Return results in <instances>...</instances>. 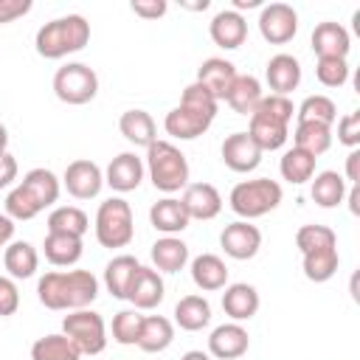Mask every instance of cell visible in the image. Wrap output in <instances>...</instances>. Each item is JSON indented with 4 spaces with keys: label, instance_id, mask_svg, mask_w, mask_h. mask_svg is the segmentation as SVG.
<instances>
[{
    "label": "cell",
    "instance_id": "43",
    "mask_svg": "<svg viewBox=\"0 0 360 360\" xmlns=\"http://www.w3.org/2000/svg\"><path fill=\"white\" fill-rule=\"evenodd\" d=\"M37 214H42V208L34 202V197L17 183L11 191H8V197H6V217H11L14 222H28V219H34Z\"/></svg>",
    "mask_w": 360,
    "mask_h": 360
},
{
    "label": "cell",
    "instance_id": "7",
    "mask_svg": "<svg viewBox=\"0 0 360 360\" xmlns=\"http://www.w3.org/2000/svg\"><path fill=\"white\" fill-rule=\"evenodd\" d=\"M62 335L70 338V343L82 354H101L107 349V323L93 309H73L62 321Z\"/></svg>",
    "mask_w": 360,
    "mask_h": 360
},
{
    "label": "cell",
    "instance_id": "6",
    "mask_svg": "<svg viewBox=\"0 0 360 360\" xmlns=\"http://www.w3.org/2000/svg\"><path fill=\"white\" fill-rule=\"evenodd\" d=\"M53 93L65 104H87L98 93V73L84 62H68L53 73Z\"/></svg>",
    "mask_w": 360,
    "mask_h": 360
},
{
    "label": "cell",
    "instance_id": "39",
    "mask_svg": "<svg viewBox=\"0 0 360 360\" xmlns=\"http://www.w3.org/2000/svg\"><path fill=\"white\" fill-rule=\"evenodd\" d=\"M31 360H82V352L70 343L68 335L53 332L31 343Z\"/></svg>",
    "mask_w": 360,
    "mask_h": 360
},
{
    "label": "cell",
    "instance_id": "16",
    "mask_svg": "<svg viewBox=\"0 0 360 360\" xmlns=\"http://www.w3.org/2000/svg\"><path fill=\"white\" fill-rule=\"evenodd\" d=\"M166 295V284H163V276L155 270V267H143L135 273L132 284H129V292H127V301L135 307V309H155Z\"/></svg>",
    "mask_w": 360,
    "mask_h": 360
},
{
    "label": "cell",
    "instance_id": "10",
    "mask_svg": "<svg viewBox=\"0 0 360 360\" xmlns=\"http://www.w3.org/2000/svg\"><path fill=\"white\" fill-rule=\"evenodd\" d=\"M219 248L225 250V256H231L236 262L253 259L259 253V248H262V231L256 225H250L248 219H236V222L222 228Z\"/></svg>",
    "mask_w": 360,
    "mask_h": 360
},
{
    "label": "cell",
    "instance_id": "27",
    "mask_svg": "<svg viewBox=\"0 0 360 360\" xmlns=\"http://www.w3.org/2000/svg\"><path fill=\"white\" fill-rule=\"evenodd\" d=\"M149 256L158 273H180L188 264V245L180 236H160L152 245Z\"/></svg>",
    "mask_w": 360,
    "mask_h": 360
},
{
    "label": "cell",
    "instance_id": "25",
    "mask_svg": "<svg viewBox=\"0 0 360 360\" xmlns=\"http://www.w3.org/2000/svg\"><path fill=\"white\" fill-rule=\"evenodd\" d=\"M346 191H349V183H346L343 174L335 172V169L318 172V174L309 180V197H312V202L321 205V208H338V205L346 200Z\"/></svg>",
    "mask_w": 360,
    "mask_h": 360
},
{
    "label": "cell",
    "instance_id": "41",
    "mask_svg": "<svg viewBox=\"0 0 360 360\" xmlns=\"http://www.w3.org/2000/svg\"><path fill=\"white\" fill-rule=\"evenodd\" d=\"M141 326H143V315L141 309H121L112 315V340L121 343V346H138V338H141Z\"/></svg>",
    "mask_w": 360,
    "mask_h": 360
},
{
    "label": "cell",
    "instance_id": "50",
    "mask_svg": "<svg viewBox=\"0 0 360 360\" xmlns=\"http://www.w3.org/2000/svg\"><path fill=\"white\" fill-rule=\"evenodd\" d=\"M31 0H0V22H14L31 11Z\"/></svg>",
    "mask_w": 360,
    "mask_h": 360
},
{
    "label": "cell",
    "instance_id": "30",
    "mask_svg": "<svg viewBox=\"0 0 360 360\" xmlns=\"http://www.w3.org/2000/svg\"><path fill=\"white\" fill-rule=\"evenodd\" d=\"M3 264H6V273L17 281V278H31L39 267V253L31 242L25 239H14L8 242V248L3 250Z\"/></svg>",
    "mask_w": 360,
    "mask_h": 360
},
{
    "label": "cell",
    "instance_id": "51",
    "mask_svg": "<svg viewBox=\"0 0 360 360\" xmlns=\"http://www.w3.org/2000/svg\"><path fill=\"white\" fill-rule=\"evenodd\" d=\"M17 172H20L17 158H14L11 152H3V155H0V188H8V186L17 180Z\"/></svg>",
    "mask_w": 360,
    "mask_h": 360
},
{
    "label": "cell",
    "instance_id": "37",
    "mask_svg": "<svg viewBox=\"0 0 360 360\" xmlns=\"http://www.w3.org/2000/svg\"><path fill=\"white\" fill-rule=\"evenodd\" d=\"M315 160H318V158H312L309 152L292 146V149H287V152L281 155L278 172H281V177H284L287 183L304 186V183H309V180L315 177Z\"/></svg>",
    "mask_w": 360,
    "mask_h": 360
},
{
    "label": "cell",
    "instance_id": "44",
    "mask_svg": "<svg viewBox=\"0 0 360 360\" xmlns=\"http://www.w3.org/2000/svg\"><path fill=\"white\" fill-rule=\"evenodd\" d=\"M315 76L323 87H343L349 82V62L346 59H338V56H326V59H318L315 65Z\"/></svg>",
    "mask_w": 360,
    "mask_h": 360
},
{
    "label": "cell",
    "instance_id": "22",
    "mask_svg": "<svg viewBox=\"0 0 360 360\" xmlns=\"http://www.w3.org/2000/svg\"><path fill=\"white\" fill-rule=\"evenodd\" d=\"M149 222L163 236H177L188 228L191 219H188V214H186V208L177 197H163L149 208Z\"/></svg>",
    "mask_w": 360,
    "mask_h": 360
},
{
    "label": "cell",
    "instance_id": "18",
    "mask_svg": "<svg viewBox=\"0 0 360 360\" xmlns=\"http://www.w3.org/2000/svg\"><path fill=\"white\" fill-rule=\"evenodd\" d=\"M309 42H312V51L318 53V59H326V56L346 59L349 51H352V37H349V31H346L340 22H335V20L318 22Z\"/></svg>",
    "mask_w": 360,
    "mask_h": 360
},
{
    "label": "cell",
    "instance_id": "24",
    "mask_svg": "<svg viewBox=\"0 0 360 360\" xmlns=\"http://www.w3.org/2000/svg\"><path fill=\"white\" fill-rule=\"evenodd\" d=\"M141 270V262L132 256V253H118L107 262L104 267V287L112 298H121L127 301V292H129V284L135 278V273Z\"/></svg>",
    "mask_w": 360,
    "mask_h": 360
},
{
    "label": "cell",
    "instance_id": "23",
    "mask_svg": "<svg viewBox=\"0 0 360 360\" xmlns=\"http://www.w3.org/2000/svg\"><path fill=\"white\" fill-rule=\"evenodd\" d=\"M191 281L202 292H217L228 287V264L217 253H200L191 259Z\"/></svg>",
    "mask_w": 360,
    "mask_h": 360
},
{
    "label": "cell",
    "instance_id": "56",
    "mask_svg": "<svg viewBox=\"0 0 360 360\" xmlns=\"http://www.w3.org/2000/svg\"><path fill=\"white\" fill-rule=\"evenodd\" d=\"M262 6V0H233V11H239L242 14V8H259Z\"/></svg>",
    "mask_w": 360,
    "mask_h": 360
},
{
    "label": "cell",
    "instance_id": "48",
    "mask_svg": "<svg viewBox=\"0 0 360 360\" xmlns=\"http://www.w3.org/2000/svg\"><path fill=\"white\" fill-rule=\"evenodd\" d=\"M20 309V287L11 276H0V318H11Z\"/></svg>",
    "mask_w": 360,
    "mask_h": 360
},
{
    "label": "cell",
    "instance_id": "20",
    "mask_svg": "<svg viewBox=\"0 0 360 360\" xmlns=\"http://www.w3.org/2000/svg\"><path fill=\"white\" fill-rule=\"evenodd\" d=\"M264 79L276 96H290L301 84V62L292 53H276L264 68Z\"/></svg>",
    "mask_w": 360,
    "mask_h": 360
},
{
    "label": "cell",
    "instance_id": "54",
    "mask_svg": "<svg viewBox=\"0 0 360 360\" xmlns=\"http://www.w3.org/2000/svg\"><path fill=\"white\" fill-rule=\"evenodd\" d=\"M346 197H349V211H352V214H360V205H357V202H360V188L352 186V188L346 191Z\"/></svg>",
    "mask_w": 360,
    "mask_h": 360
},
{
    "label": "cell",
    "instance_id": "2",
    "mask_svg": "<svg viewBox=\"0 0 360 360\" xmlns=\"http://www.w3.org/2000/svg\"><path fill=\"white\" fill-rule=\"evenodd\" d=\"M87 42H90V22L82 14L56 17L45 22L34 37V48L42 59H62L68 53L82 51Z\"/></svg>",
    "mask_w": 360,
    "mask_h": 360
},
{
    "label": "cell",
    "instance_id": "40",
    "mask_svg": "<svg viewBox=\"0 0 360 360\" xmlns=\"http://www.w3.org/2000/svg\"><path fill=\"white\" fill-rule=\"evenodd\" d=\"M295 121H312V124H326L332 127L338 121V107L329 96L323 93H315V96H307L298 107H295Z\"/></svg>",
    "mask_w": 360,
    "mask_h": 360
},
{
    "label": "cell",
    "instance_id": "47",
    "mask_svg": "<svg viewBox=\"0 0 360 360\" xmlns=\"http://www.w3.org/2000/svg\"><path fill=\"white\" fill-rule=\"evenodd\" d=\"M338 141L349 149L360 146V110H352L343 118H338Z\"/></svg>",
    "mask_w": 360,
    "mask_h": 360
},
{
    "label": "cell",
    "instance_id": "42",
    "mask_svg": "<svg viewBox=\"0 0 360 360\" xmlns=\"http://www.w3.org/2000/svg\"><path fill=\"white\" fill-rule=\"evenodd\" d=\"M329 245H338V236L329 225H301L295 231V248L301 253H309V250H318V248H329Z\"/></svg>",
    "mask_w": 360,
    "mask_h": 360
},
{
    "label": "cell",
    "instance_id": "1",
    "mask_svg": "<svg viewBox=\"0 0 360 360\" xmlns=\"http://www.w3.org/2000/svg\"><path fill=\"white\" fill-rule=\"evenodd\" d=\"M37 298L45 309H87L98 298V278L90 270H51L37 281Z\"/></svg>",
    "mask_w": 360,
    "mask_h": 360
},
{
    "label": "cell",
    "instance_id": "3",
    "mask_svg": "<svg viewBox=\"0 0 360 360\" xmlns=\"http://www.w3.org/2000/svg\"><path fill=\"white\" fill-rule=\"evenodd\" d=\"M143 169L152 180V186L163 194H174L188 186V160L172 141H155L146 146Z\"/></svg>",
    "mask_w": 360,
    "mask_h": 360
},
{
    "label": "cell",
    "instance_id": "4",
    "mask_svg": "<svg viewBox=\"0 0 360 360\" xmlns=\"http://www.w3.org/2000/svg\"><path fill=\"white\" fill-rule=\"evenodd\" d=\"M281 186L270 177H253V180H242L231 188L228 194V202H231V211L239 217V219H259L270 211H276L281 205Z\"/></svg>",
    "mask_w": 360,
    "mask_h": 360
},
{
    "label": "cell",
    "instance_id": "34",
    "mask_svg": "<svg viewBox=\"0 0 360 360\" xmlns=\"http://www.w3.org/2000/svg\"><path fill=\"white\" fill-rule=\"evenodd\" d=\"M250 141L262 149V152H276L287 143L290 138V124L284 121H273L264 115H250V127H248Z\"/></svg>",
    "mask_w": 360,
    "mask_h": 360
},
{
    "label": "cell",
    "instance_id": "36",
    "mask_svg": "<svg viewBox=\"0 0 360 360\" xmlns=\"http://www.w3.org/2000/svg\"><path fill=\"white\" fill-rule=\"evenodd\" d=\"M304 262V276L315 284H323L329 281L335 273H338V264H340V253H338V245H329V248H318V250H309V253H301Z\"/></svg>",
    "mask_w": 360,
    "mask_h": 360
},
{
    "label": "cell",
    "instance_id": "55",
    "mask_svg": "<svg viewBox=\"0 0 360 360\" xmlns=\"http://www.w3.org/2000/svg\"><path fill=\"white\" fill-rule=\"evenodd\" d=\"M180 360H214L208 352H202V349H191V352H186Z\"/></svg>",
    "mask_w": 360,
    "mask_h": 360
},
{
    "label": "cell",
    "instance_id": "21",
    "mask_svg": "<svg viewBox=\"0 0 360 360\" xmlns=\"http://www.w3.org/2000/svg\"><path fill=\"white\" fill-rule=\"evenodd\" d=\"M259 290L248 281H236V284H228L225 292H222V309L231 321L242 323V321H250L256 312H259Z\"/></svg>",
    "mask_w": 360,
    "mask_h": 360
},
{
    "label": "cell",
    "instance_id": "35",
    "mask_svg": "<svg viewBox=\"0 0 360 360\" xmlns=\"http://www.w3.org/2000/svg\"><path fill=\"white\" fill-rule=\"evenodd\" d=\"M292 146L309 152L312 158H321L332 146V127L326 124H312V121H295L292 129Z\"/></svg>",
    "mask_w": 360,
    "mask_h": 360
},
{
    "label": "cell",
    "instance_id": "53",
    "mask_svg": "<svg viewBox=\"0 0 360 360\" xmlns=\"http://www.w3.org/2000/svg\"><path fill=\"white\" fill-rule=\"evenodd\" d=\"M8 242H14V219L0 214V250H6Z\"/></svg>",
    "mask_w": 360,
    "mask_h": 360
},
{
    "label": "cell",
    "instance_id": "19",
    "mask_svg": "<svg viewBox=\"0 0 360 360\" xmlns=\"http://www.w3.org/2000/svg\"><path fill=\"white\" fill-rule=\"evenodd\" d=\"M233 79H236L233 62H228V59H222V56H211V59H205V62L197 68V79H194V82H200L217 101H225L228 93H231Z\"/></svg>",
    "mask_w": 360,
    "mask_h": 360
},
{
    "label": "cell",
    "instance_id": "26",
    "mask_svg": "<svg viewBox=\"0 0 360 360\" xmlns=\"http://www.w3.org/2000/svg\"><path fill=\"white\" fill-rule=\"evenodd\" d=\"M20 186L34 197V202H37L42 211L51 208V205L59 200V191H62L59 177H56L51 169H45V166H37V169L25 172L22 180H20Z\"/></svg>",
    "mask_w": 360,
    "mask_h": 360
},
{
    "label": "cell",
    "instance_id": "38",
    "mask_svg": "<svg viewBox=\"0 0 360 360\" xmlns=\"http://www.w3.org/2000/svg\"><path fill=\"white\" fill-rule=\"evenodd\" d=\"M87 231H90V217L79 205H56L48 214V233L84 236Z\"/></svg>",
    "mask_w": 360,
    "mask_h": 360
},
{
    "label": "cell",
    "instance_id": "8",
    "mask_svg": "<svg viewBox=\"0 0 360 360\" xmlns=\"http://www.w3.org/2000/svg\"><path fill=\"white\" fill-rule=\"evenodd\" d=\"M259 34L270 45H284L298 34V11L290 3H267L259 11Z\"/></svg>",
    "mask_w": 360,
    "mask_h": 360
},
{
    "label": "cell",
    "instance_id": "32",
    "mask_svg": "<svg viewBox=\"0 0 360 360\" xmlns=\"http://www.w3.org/2000/svg\"><path fill=\"white\" fill-rule=\"evenodd\" d=\"M174 340V323L166 315H143V326H141V338H138V349L146 354H158L166 352Z\"/></svg>",
    "mask_w": 360,
    "mask_h": 360
},
{
    "label": "cell",
    "instance_id": "52",
    "mask_svg": "<svg viewBox=\"0 0 360 360\" xmlns=\"http://www.w3.org/2000/svg\"><path fill=\"white\" fill-rule=\"evenodd\" d=\"M349 186H357L360 180V149H352L349 158H346V177H343Z\"/></svg>",
    "mask_w": 360,
    "mask_h": 360
},
{
    "label": "cell",
    "instance_id": "49",
    "mask_svg": "<svg viewBox=\"0 0 360 360\" xmlns=\"http://www.w3.org/2000/svg\"><path fill=\"white\" fill-rule=\"evenodd\" d=\"M129 8L143 20H158V17H163L169 11V3L166 0H132Z\"/></svg>",
    "mask_w": 360,
    "mask_h": 360
},
{
    "label": "cell",
    "instance_id": "13",
    "mask_svg": "<svg viewBox=\"0 0 360 360\" xmlns=\"http://www.w3.org/2000/svg\"><path fill=\"white\" fill-rule=\"evenodd\" d=\"M219 155H222V163H225L231 172L248 174V172H253V169L262 163V155H264V152L250 141L248 132H231V135H225Z\"/></svg>",
    "mask_w": 360,
    "mask_h": 360
},
{
    "label": "cell",
    "instance_id": "29",
    "mask_svg": "<svg viewBox=\"0 0 360 360\" xmlns=\"http://www.w3.org/2000/svg\"><path fill=\"white\" fill-rule=\"evenodd\" d=\"M42 253L53 267H73L84 253V242L82 236L70 233H48L42 242Z\"/></svg>",
    "mask_w": 360,
    "mask_h": 360
},
{
    "label": "cell",
    "instance_id": "57",
    "mask_svg": "<svg viewBox=\"0 0 360 360\" xmlns=\"http://www.w3.org/2000/svg\"><path fill=\"white\" fill-rule=\"evenodd\" d=\"M3 152H8V129H6V124L0 121V155Z\"/></svg>",
    "mask_w": 360,
    "mask_h": 360
},
{
    "label": "cell",
    "instance_id": "17",
    "mask_svg": "<svg viewBox=\"0 0 360 360\" xmlns=\"http://www.w3.org/2000/svg\"><path fill=\"white\" fill-rule=\"evenodd\" d=\"M208 34H211V39L219 48L233 51V48H239L248 39V20L239 11H233V8H222L208 22Z\"/></svg>",
    "mask_w": 360,
    "mask_h": 360
},
{
    "label": "cell",
    "instance_id": "9",
    "mask_svg": "<svg viewBox=\"0 0 360 360\" xmlns=\"http://www.w3.org/2000/svg\"><path fill=\"white\" fill-rule=\"evenodd\" d=\"M62 186L68 188L70 197L76 200H93L101 194V186H104V172L98 163L87 160V158H79V160H70L65 174H62Z\"/></svg>",
    "mask_w": 360,
    "mask_h": 360
},
{
    "label": "cell",
    "instance_id": "5",
    "mask_svg": "<svg viewBox=\"0 0 360 360\" xmlns=\"http://www.w3.org/2000/svg\"><path fill=\"white\" fill-rule=\"evenodd\" d=\"M96 239L101 248L118 250L127 248L135 236V217H132V205L124 197H110L98 205L96 211V222H93Z\"/></svg>",
    "mask_w": 360,
    "mask_h": 360
},
{
    "label": "cell",
    "instance_id": "14",
    "mask_svg": "<svg viewBox=\"0 0 360 360\" xmlns=\"http://www.w3.org/2000/svg\"><path fill=\"white\" fill-rule=\"evenodd\" d=\"M180 202L188 219H214L222 211V194L211 183H188L180 194Z\"/></svg>",
    "mask_w": 360,
    "mask_h": 360
},
{
    "label": "cell",
    "instance_id": "28",
    "mask_svg": "<svg viewBox=\"0 0 360 360\" xmlns=\"http://www.w3.org/2000/svg\"><path fill=\"white\" fill-rule=\"evenodd\" d=\"M262 96H264V90H262V82L256 79V76H250V73H236V79H233V84H231V93H228V107L236 112V115H253V110H256V104L262 101Z\"/></svg>",
    "mask_w": 360,
    "mask_h": 360
},
{
    "label": "cell",
    "instance_id": "12",
    "mask_svg": "<svg viewBox=\"0 0 360 360\" xmlns=\"http://www.w3.org/2000/svg\"><path fill=\"white\" fill-rule=\"evenodd\" d=\"M146 169H143V158H138L135 152H118L107 169H104V183L118 191V194H127V191H135L143 180Z\"/></svg>",
    "mask_w": 360,
    "mask_h": 360
},
{
    "label": "cell",
    "instance_id": "15",
    "mask_svg": "<svg viewBox=\"0 0 360 360\" xmlns=\"http://www.w3.org/2000/svg\"><path fill=\"white\" fill-rule=\"evenodd\" d=\"M211 124H214L211 115H202V112H197V110H191V107H183V104L172 107V110L166 112V118H163L166 135H172V138H177V141H194V138H200L202 132H208Z\"/></svg>",
    "mask_w": 360,
    "mask_h": 360
},
{
    "label": "cell",
    "instance_id": "31",
    "mask_svg": "<svg viewBox=\"0 0 360 360\" xmlns=\"http://www.w3.org/2000/svg\"><path fill=\"white\" fill-rule=\"evenodd\" d=\"M174 323L186 332H200L211 323V304L205 295H183L177 304H174Z\"/></svg>",
    "mask_w": 360,
    "mask_h": 360
},
{
    "label": "cell",
    "instance_id": "46",
    "mask_svg": "<svg viewBox=\"0 0 360 360\" xmlns=\"http://www.w3.org/2000/svg\"><path fill=\"white\" fill-rule=\"evenodd\" d=\"M292 112H295V107H292L290 96H276V93L262 96V101H259V104H256V110H253V115H264V118L284 121V124H290V121H292Z\"/></svg>",
    "mask_w": 360,
    "mask_h": 360
},
{
    "label": "cell",
    "instance_id": "11",
    "mask_svg": "<svg viewBox=\"0 0 360 360\" xmlns=\"http://www.w3.org/2000/svg\"><path fill=\"white\" fill-rule=\"evenodd\" d=\"M250 349V335L242 323L228 321L211 329L208 335V354L217 360H239Z\"/></svg>",
    "mask_w": 360,
    "mask_h": 360
},
{
    "label": "cell",
    "instance_id": "45",
    "mask_svg": "<svg viewBox=\"0 0 360 360\" xmlns=\"http://www.w3.org/2000/svg\"><path fill=\"white\" fill-rule=\"evenodd\" d=\"M180 104H183V107H191V110H197V112H202V115H211V118H217V110H219V101H217L200 82H191V84L183 90Z\"/></svg>",
    "mask_w": 360,
    "mask_h": 360
},
{
    "label": "cell",
    "instance_id": "33",
    "mask_svg": "<svg viewBox=\"0 0 360 360\" xmlns=\"http://www.w3.org/2000/svg\"><path fill=\"white\" fill-rule=\"evenodd\" d=\"M118 129L121 135L132 143V146H149L158 141V127H155V118L146 112V110H127L121 112L118 118Z\"/></svg>",
    "mask_w": 360,
    "mask_h": 360
}]
</instances>
